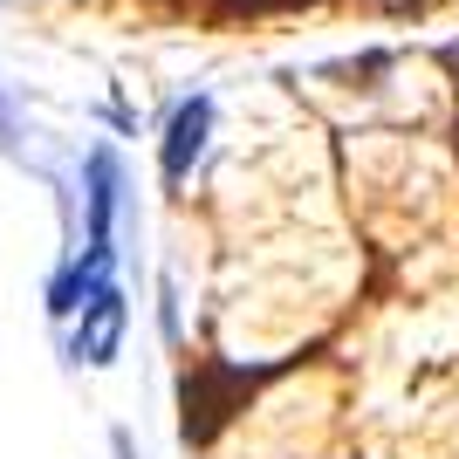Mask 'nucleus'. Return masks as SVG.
Returning <instances> with one entry per match:
<instances>
[{
  "label": "nucleus",
  "instance_id": "1",
  "mask_svg": "<svg viewBox=\"0 0 459 459\" xmlns=\"http://www.w3.org/2000/svg\"><path fill=\"white\" fill-rule=\"evenodd\" d=\"M261 384V370H240L227 364V357H206V364H192L186 384H178V404H186V419H178V432H186L192 446H206L220 425L247 404V391Z\"/></svg>",
  "mask_w": 459,
  "mask_h": 459
},
{
  "label": "nucleus",
  "instance_id": "2",
  "mask_svg": "<svg viewBox=\"0 0 459 459\" xmlns=\"http://www.w3.org/2000/svg\"><path fill=\"white\" fill-rule=\"evenodd\" d=\"M117 212H124V158H117L110 144H96V152L82 158V247H110Z\"/></svg>",
  "mask_w": 459,
  "mask_h": 459
},
{
  "label": "nucleus",
  "instance_id": "3",
  "mask_svg": "<svg viewBox=\"0 0 459 459\" xmlns=\"http://www.w3.org/2000/svg\"><path fill=\"white\" fill-rule=\"evenodd\" d=\"M124 329H131V302H124V288L110 281V288H103V295L76 316V329H69V364H90V370L117 364Z\"/></svg>",
  "mask_w": 459,
  "mask_h": 459
},
{
  "label": "nucleus",
  "instance_id": "4",
  "mask_svg": "<svg viewBox=\"0 0 459 459\" xmlns=\"http://www.w3.org/2000/svg\"><path fill=\"white\" fill-rule=\"evenodd\" d=\"M110 268H117V254H110V247H82V254H69V261L56 268V281H48V316H56V323H76L82 308H90L96 295L117 281Z\"/></svg>",
  "mask_w": 459,
  "mask_h": 459
},
{
  "label": "nucleus",
  "instance_id": "5",
  "mask_svg": "<svg viewBox=\"0 0 459 459\" xmlns=\"http://www.w3.org/2000/svg\"><path fill=\"white\" fill-rule=\"evenodd\" d=\"M206 137H212V96H186L172 110V124H165V137H158V172H165V186H186L192 178Z\"/></svg>",
  "mask_w": 459,
  "mask_h": 459
},
{
  "label": "nucleus",
  "instance_id": "6",
  "mask_svg": "<svg viewBox=\"0 0 459 459\" xmlns=\"http://www.w3.org/2000/svg\"><path fill=\"white\" fill-rule=\"evenodd\" d=\"M302 7H323V0H212L220 21H268V14H302Z\"/></svg>",
  "mask_w": 459,
  "mask_h": 459
},
{
  "label": "nucleus",
  "instance_id": "7",
  "mask_svg": "<svg viewBox=\"0 0 459 459\" xmlns=\"http://www.w3.org/2000/svg\"><path fill=\"white\" fill-rule=\"evenodd\" d=\"M0 152H21V110L7 90H0Z\"/></svg>",
  "mask_w": 459,
  "mask_h": 459
}]
</instances>
